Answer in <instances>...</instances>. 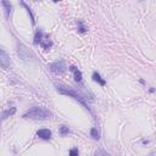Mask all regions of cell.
Segmentation results:
<instances>
[{
	"instance_id": "1",
	"label": "cell",
	"mask_w": 156,
	"mask_h": 156,
	"mask_svg": "<svg viewBox=\"0 0 156 156\" xmlns=\"http://www.w3.org/2000/svg\"><path fill=\"white\" fill-rule=\"evenodd\" d=\"M56 89H57V91L60 93V94H62V95H67V96H69V98H72V99H74V100H77L80 105H83L84 106V108L85 110H88L90 113H93L91 112V108H90V106L88 105V102H87V99L88 98H85L84 95H82L80 93H78L76 89H73L72 87H67V85H56Z\"/></svg>"
},
{
	"instance_id": "2",
	"label": "cell",
	"mask_w": 156,
	"mask_h": 156,
	"mask_svg": "<svg viewBox=\"0 0 156 156\" xmlns=\"http://www.w3.org/2000/svg\"><path fill=\"white\" fill-rule=\"evenodd\" d=\"M26 119H34V121H45L51 117V112L41 106H33L22 116Z\"/></svg>"
},
{
	"instance_id": "3",
	"label": "cell",
	"mask_w": 156,
	"mask_h": 156,
	"mask_svg": "<svg viewBox=\"0 0 156 156\" xmlns=\"http://www.w3.org/2000/svg\"><path fill=\"white\" fill-rule=\"evenodd\" d=\"M17 55L23 61H33L35 58L34 54L23 44H18L17 45Z\"/></svg>"
},
{
	"instance_id": "4",
	"label": "cell",
	"mask_w": 156,
	"mask_h": 156,
	"mask_svg": "<svg viewBox=\"0 0 156 156\" xmlns=\"http://www.w3.org/2000/svg\"><path fill=\"white\" fill-rule=\"evenodd\" d=\"M48 67H49L50 71H51L52 73H55V74H62V73L67 69L66 63H65V61H62V60H60V61H55V62L50 63Z\"/></svg>"
},
{
	"instance_id": "5",
	"label": "cell",
	"mask_w": 156,
	"mask_h": 156,
	"mask_svg": "<svg viewBox=\"0 0 156 156\" xmlns=\"http://www.w3.org/2000/svg\"><path fill=\"white\" fill-rule=\"evenodd\" d=\"M0 65L4 69H7L11 65V60H10V56L7 55V52L5 51L4 48L0 49Z\"/></svg>"
},
{
	"instance_id": "6",
	"label": "cell",
	"mask_w": 156,
	"mask_h": 156,
	"mask_svg": "<svg viewBox=\"0 0 156 156\" xmlns=\"http://www.w3.org/2000/svg\"><path fill=\"white\" fill-rule=\"evenodd\" d=\"M37 135H38L40 139H43V140H49V139L51 138V130L43 128V129H39V130L37 132Z\"/></svg>"
},
{
	"instance_id": "7",
	"label": "cell",
	"mask_w": 156,
	"mask_h": 156,
	"mask_svg": "<svg viewBox=\"0 0 156 156\" xmlns=\"http://www.w3.org/2000/svg\"><path fill=\"white\" fill-rule=\"evenodd\" d=\"M69 71H72L73 72V74H74V80L77 82V83H80L82 80H83V74H82V72L76 67V66H69Z\"/></svg>"
},
{
	"instance_id": "8",
	"label": "cell",
	"mask_w": 156,
	"mask_h": 156,
	"mask_svg": "<svg viewBox=\"0 0 156 156\" xmlns=\"http://www.w3.org/2000/svg\"><path fill=\"white\" fill-rule=\"evenodd\" d=\"M1 5L4 6V10H5V17L9 20L11 16V12H12V5L6 0H1Z\"/></svg>"
},
{
	"instance_id": "9",
	"label": "cell",
	"mask_w": 156,
	"mask_h": 156,
	"mask_svg": "<svg viewBox=\"0 0 156 156\" xmlns=\"http://www.w3.org/2000/svg\"><path fill=\"white\" fill-rule=\"evenodd\" d=\"M43 30L41 29H37L35 30V33H34V40H33V43H34V45H38V44H40L41 41H43Z\"/></svg>"
},
{
	"instance_id": "10",
	"label": "cell",
	"mask_w": 156,
	"mask_h": 156,
	"mask_svg": "<svg viewBox=\"0 0 156 156\" xmlns=\"http://www.w3.org/2000/svg\"><path fill=\"white\" fill-rule=\"evenodd\" d=\"M91 78H93V80H94V82L99 83V84H100V85H102V87L106 84V80H105V79H102V78H101V76H100L98 72H93Z\"/></svg>"
},
{
	"instance_id": "11",
	"label": "cell",
	"mask_w": 156,
	"mask_h": 156,
	"mask_svg": "<svg viewBox=\"0 0 156 156\" xmlns=\"http://www.w3.org/2000/svg\"><path fill=\"white\" fill-rule=\"evenodd\" d=\"M15 112H16V107H11V108L4 110V111H2V113H1V118L5 121L7 117H10V116L15 115Z\"/></svg>"
},
{
	"instance_id": "12",
	"label": "cell",
	"mask_w": 156,
	"mask_h": 156,
	"mask_svg": "<svg viewBox=\"0 0 156 156\" xmlns=\"http://www.w3.org/2000/svg\"><path fill=\"white\" fill-rule=\"evenodd\" d=\"M21 5L27 10V13L29 15V17H30V21H32V24L34 26L35 24V20H34V15H33V12H32V10H30V7L24 2V1H21Z\"/></svg>"
},
{
	"instance_id": "13",
	"label": "cell",
	"mask_w": 156,
	"mask_h": 156,
	"mask_svg": "<svg viewBox=\"0 0 156 156\" xmlns=\"http://www.w3.org/2000/svg\"><path fill=\"white\" fill-rule=\"evenodd\" d=\"M40 45H41V48L43 49H45V50H49L51 46H52V41L49 39V37L46 38V39H43V41L40 43Z\"/></svg>"
},
{
	"instance_id": "14",
	"label": "cell",
	"mask_w": 156,
	"mask_h": 156,
	"mask_svg": "<svg viewBox=\"0 0 156 156\" xmlns=\"http://www.w3.org/2000/svg\"><path fill=\"white\" fill-rule=\"evenodd\" d=\"M90 135L93 136V139L99 140V139H100V130H99L96 127H93V128L90 129Z\"/></svg>"
},
{
	"instance_id": "15",
	"label": "cell",
	"mask_w": 156,
	"mask_h": 156,
	"mask_svg": "<svg viewBox=\"0 0 156 156\" xmlns=\"http://www.w3.org/2000/svg\"><path fill=\"white\" fill-rule=\"evenodd\" d=\"M87 30H88V28L85 27L84 22L83 21H78V32L79 33H87Z\"/></svg>"
},
{
	"instance_id": "16",
	"label": "cell",
	"mask_w": 156,
	"mask_h": 156,
	"mask_svg": "<svg viewBox=\"0 0 156 156\" xmlns=\"http://www.w3.org/2000/svg\"><path fill=\"white\" fill-rule=\"evenodd\" d=\"M94 156H112V155H111V154H108L107 151L102 150V149H99V150H96V151H95Z\"/></svg>"
},
{
	"instance_id": "17",
	"label": "cell",
	"mask_w": 156,
	"mask_h": 156,
	"mask_svg": "<svg viewBox=\"0 0 156 156\" xmlns=\"http://www.w3.org/2000/svg\"><path fill=\"white\" fill-rule=\"evenodd\" d=\"M69 132H71V130H69L68 127H66V126H60V134H61V135H67Z\"/></svg>"
},
{
	"instance_id": "18",
	"label": "cell",
	"mask_w": 156,
	"mask_h": 156,
	"mask_svg": "<svg viewBox=\"0 0 156 156\" xmlns=\"http://www.w3.org/2000/svg\"><path fill=\"white\" fill-rule=\"evenodd\" d=\"M78 155H79V151L77 147H72L69 150V156H78Z\"/></svg>"
}]
</instances>
